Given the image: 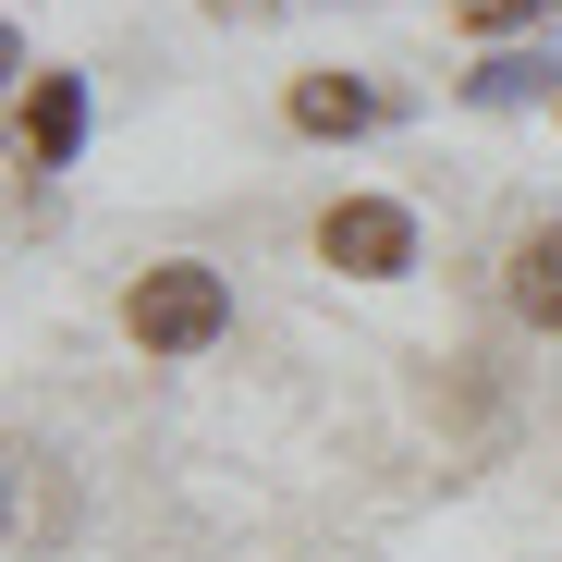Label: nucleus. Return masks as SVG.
<instances>
[{
  "label": "nucleus",
  "instance_id": "423d86ee",
  "mask_svg": "<svg viewBox=\"0 0 562 562\" xmlns=\"http://www.w3.org/2000/svg\"><path fill=\"white\" fill-rule=\"evenodd\" d=\"M37 464H49V452L25 440V452H13V562H37V526H61V477H37Z\"/></svg>",
  "mask_w": 562,
  "mask_h": 562
},
{
  "label": "nucleus",
  "instance_id": "7ed1b4c3",
  "mask_svg": "<svg viewBox=\"0 0 562 562\" xmlns=\"http://www.w3.org/2000/svg\"><path fill=\"white\" fill-rule=\"evenodd\" d=\"M13 123H25V159H37V171H61V159L86 147V86H74V74H37Z\"/></svg>",
  "mask_w": 562,
  "mask_h": 562
},
{
  "label": "nucleus",
  "instance_id": "20e7f679",
  "mask_svg": "<svg viewBox=\"0 0 562 562\" xmlns=\"http://www.w3.org/2000/svg\"><path fill=\"white\" fill-rule=\"evenodd\" d=\"M380 123V86L355 74H294V135H367Z\"/></svg>",
  "mask_w": 562,
  "mask_h": 562
},
{
  "label": "nucleus",
  "instance_id": "39448f33",
  "mask_svg": "<svg viewBox=\"0 0 562 562\" xmlns=\"http://www.w3.org/2000/svg\"><path fill=\"white\" fill-rule=\"evenodd\" d=\"M514 318L526 330H562V221H538L514 245Z\"/></svg>",
  "mask_w": 562,
  "mask_h": 562
},
{
  "label": "nucleus",
  "instance_id": "f03ea898",
  "mask_svg": "<svg viewBox=\"0 0 562 562\" xmlns=\"http://www.w3.org/2000/svg\"><path fill=\"white\" fill-rule=\"evenodd\" d=\"M318 257L355 269V281H392V269H416V209H392V196H342V209L318 221Z\"/></svg>",
  "mask_w": 562,
  "mask_h": 562
},
{
  "label": "nucleus",
  "instance_id": "f257e3e1",
  "mask_svg": "<svg viewBox=\"0 0 562 562\" xmlns=\"http://www.w3.org/2000/svg\"><path fill=\"white\" fill-rule=\"evenodd\" d=\"M123 330H135L147 355H209V342L233 330V281H221L209 257H159V269H135Z\"/></svg>",
  "mask_w": 562,
  "mask_h": 562
},
{
  "label": "nucleus",
  "instance_id": "0eeeda50",
  "mask_svg": "<svg viewBox=\"0 0 562 562\" xmlns=\"http://www.w3.org/2000/svg\"><path fill=\"white\" fill-rule=\"evenodd\" d=\"M452 13H464V25L490 37V25H526V13H562V0H452Z\"/></svg>",
  "mask_w": 562,
  "mask_h": 562
}]
</instances>
